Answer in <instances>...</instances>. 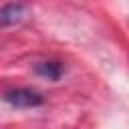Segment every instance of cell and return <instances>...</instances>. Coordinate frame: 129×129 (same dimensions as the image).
<instances>
[{
    "mask_svg": "<svg viewBox=\"0 0 129 129\" xmlns=\"http://www.w3.org/2000/svg\"><path fill=\"white\" fill-rule=\"evenodd\" d=\"M30 14V6L26 2H8L0 8V28L16 26L24 22Z\"/></svg>",
    "mask_w": 129,
    "mask_h": 129,
    "instance_id": "obj_2",
    "label": "cell"
},
{
    "mask_svg": "<svg viewBox=\"0 0 129 129\" xmlns=\"http://www.w3.org/2000/svg\"><path fill=\"white\" fill-rule=\"evenodd\" d=\"M34 71H36V75H40L48 81H58L64 73V67L58 60H44V62H38L34 67Z\"/></svg>",
    "mask_w": 129,
    "mask_h": 129,
    "instance_id": "obj_3",
    "label": "cell"
},
{
    "mask_svg": "<svg viewBox=\"0 0 129 129\" xmlns=\"http://www.w3.org/2000/svg\"><path fill=\"white\" fill-rule=\"evenodd\" d=\"M2 99L10 107H16V109H34L44 103L42 93H38L34 89H12V91L4 93Z\"/></svg>",
    "mask_w": 129,
    "mask_h": 129,
    "instance_id": "obj_1",
    "label": "cell"
}]
</instances>
